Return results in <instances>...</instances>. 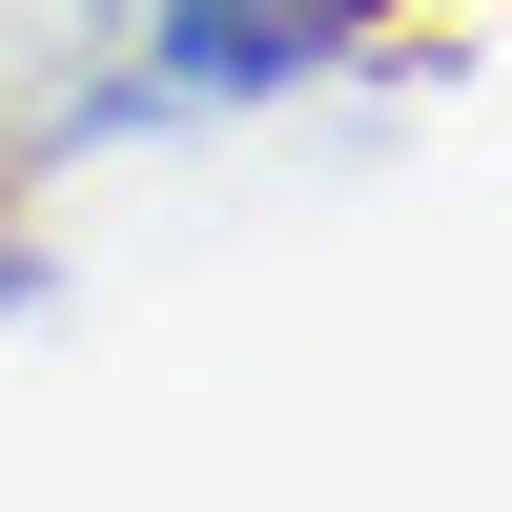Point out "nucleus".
<instances>
[{
    "mask_svg": "<svg viewBox=\"0 0 512 512\" xmlns=\"http://www.w3.org/2000/svg\"><path fill=\"white\" fill-rule=\"evenodd\" d=\"M328 21H349V0H205V21L164 41V62H185V82H267V62H308Z\"/></svg>",
    "mask_w": 512,
    "mask_h": 512,
    "instance_id": "nucleus-1",
    "label": "nucleus"
}]
</instances>
